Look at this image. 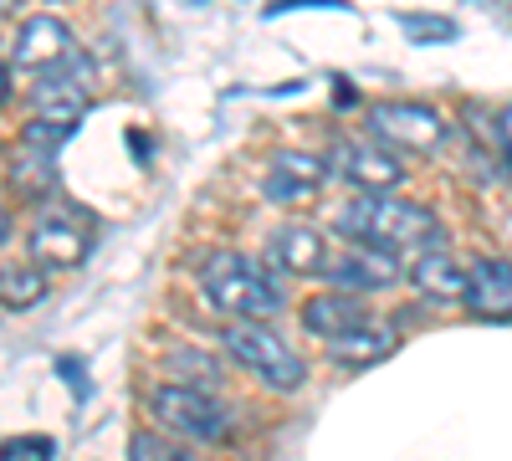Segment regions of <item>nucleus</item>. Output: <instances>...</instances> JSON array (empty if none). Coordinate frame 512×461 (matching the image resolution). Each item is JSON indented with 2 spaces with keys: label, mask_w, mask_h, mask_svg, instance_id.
I'll use <instances>...</instances> for the list:
<instances>
[{
  "label": "nucleus",
  "mask_w": 512,
  "mask_h": 461,
  "mask_svg": "<svg viewBox=\"0 0 512 461\" xmlns=\"http://www.w3.org/2000/svg\"><path fill=\"white\" fill-rule=\"evenodd\" d=\"M82 257H88V231H82V221H72L62 211L36 221V231H31V262L36 267L67 272V267H82Z\"/></svg>",
  "instance_id": "6e6552de"
},
{
  "label": "nucleus",
  "mask_w": 512,
  "mask_h": 461,
  "mask_svg": "<svg viewBox=\"0 0 512 461\" xmlns=\"http://www.w3.org/2000/svg\"><path fill=\"white\" fill-rule=\"evenodd\" d=\"M11 98V77H6V67H0V103Z\"/></svg>",
  "instance_id": "b1692460"
},
{
  "label": "nucleus",
  "mask_w": 512,
  "mask_h": 461,
  "mask_svg": "<svg viewBox=\"0 0 512 461\" xmlns=\"http://www.w3.org/2000/svg\"><path fill=\"white\" fill-rule=\"evenodd\" d=\"M369 318V303L364 298H354L349 287H338V292H318V298L303 308V328L308 333H318V339H333V333H344V328H354V323H364Z\"/></svg>",
  "instance_id": "dca6fc26"
},
{
  "label": "nucleus",
  "mask_w": 512,
  "mask_h": 461,
  "mask_svg": "<svg viewBox=\"0 0 512 461\" xmlns=\"http://www.w3.org/2000/svg\"><path fill=\"white\" fill-rule=\"evenodd\" d=\"M338 231L354 236V241H374V246H390V251H425V246H441V221L425 211V205L410 200H384V195H364L354 205H344L338 216Z\"/></svg>",
  "instance_id": "f257e3e1"
},
{
  "label": "nucleus",
  "mask_w": 512,
  "mask_h": 461,
  "mask_svg": "<svg viewBox=\"0 0 512 461\" xmlns=\"http://www.w3.org/2000/svg\"><path fill=\"white\" fill-rule=\"evenodd\" d=\"M400 26H405L410 41H451L456 36V26L441 21V16H400Z\"/></svg>",
  "instance_id": "aec40b11"
},
{
  "label": "nucleus",
  "mask_w": 512,
  "mask_h": 461,
  "mask_svg": "<svg viewBox=\"0 0 512 461\" xmlns=\"http://www.w3.org/2000/svg\"><path fill=\"white\" fill-rule=\"evenodd\" d=\"M57 441L52 436H11V441H0V456H11V461H31V456H52Z\"/></svg>",
  "instance_id": "412c9836"
},
{
  "label": "nucleus",
  "mask_w": 512,
  "mask_h": 461,
  "mask_svg": "<svg viewBox=\"0 0 512 461\" xmlns=\"http://www.w3.org/2000/svg\"><path fill=\"white\" fill-rule=\"evenodd\" d=\"M328 344V359L333 364H349V369H369V364H379V359H390L395 354V333L384 328V323H354V328H344V333H333V339H323Z\"/></svg>",
  "instance_id": "ddd939ff"
},
{
  "label": "nucleus",
  "mask_w": 512,
  "mask_h": 461,
  "mask_svg": "<svg viewBox=\"0 0 512 461\" xmlns=\"http://www.w3.org/2000/svg\"><path fill=\"white\" fill-rule=\"evenodd\" d=\"M6 11H16V0H0V16H6Z\"/></svg>",
  "instance_id": "393cba45"
},
{
  "label": "nucleus",
  "mask_w": 512,
  "mask_h": 461,
  "mask_svg": "<svg viewBox=\"0 0 512 461\" xmlns=\"http://www.w3.org/2000/svg\"><path fill=\"white\" fill-rule=\"evenodd\" d=\"M272 262L287 267L292 277H323L328 241H323L313 226H282V231L272 236Z\"/></svg>",
  "instance_id": "2eb2a0df"
},
{
  "label": "nucleus",
  "mask_w": 512,
  "mask_h": 461,
  "mask_svg": "<svg viewBox=\"0 0 512 461\" xmlns=\"http://www.w3.org/2000/svg\"><path fill=\"white\" fill-rule=\"evenodd\" d=\"M88 82H93V62L67 52L57 67L36 72V108H88Z\"/></svg>",
  "instance_id": "9b49d317"
},
{
  "label": "nucleus",
  "mask_w": 512,
  "mask_h": 461,
  "mask_svg": "<svg viewBox=\"0 0 512 461\" xmlns=\"http://www.w3.org/2000/svg\"><path fill=\"white\" fill-rule=\"evenodd\" d=\"M205 292L210 303L226 308L231 318H272L282 308V272L262 267V262H246L241 251H216L205 262Z\"/></svg>",
  "instance_id": "f03ea898"
},
{
  "label": "nucleus",
  "mask_w": 512,
  "mask_h": 461,
  "mask_svg": "<svg viewBox=\"0 0 512 461\" xmlns=\"http://www.w3.org/2000/svg\"><path fill=\"white\" fill-rule=\"evenodd\" d=\"M466 308L477 318H492V323H507L512 318V262L502 257H487L466 272Z\"/></svg>",
  "instance_id": "9d476101"
},
{
  "label": "nucleus",
  "mask_w": 512,
  "mask_h": 461,
  "mask_svg": "<svg viewBox=\"0 0 512 461\" xmlns=\"http://www.w3.org/2000/svg\"><path fill=\"white\" fill-rule=\"evenodd\" d=\"M369 134L379 144H395L410 154H431L446 144V118L425 103H374L369 108Z\"/></svg>",
  "instance_id": "39448f33"
},
{
  "label": "nucleus",
  "mask_w": 512,
  "mask_h": 461,
  "mask_svg": "<svg viewBox=\"0 0 512 461\" xmlns=\"http://www.w3.org/2000/svg\"><path fill=\"white\" fill-rule=\"evenodd\" d=\"M400 257L390 246H374V241H359L354 251H338V257L323 262V277L328 287H349V292H374V287H390L400 282Z\"/></svg>",
  "instance_id": "423d86ee"
},
{
  "label": "nucleus",
  "mask_w": 512,
  "mask_h": 461,
  "mask_svg": "<svg viewBox=\"0 0 512 461\" xmlns=\"http://www.w3.org/2000/svg\"><path fill=\"white\" fill-rule=\"evenodd\" d=\"M52 154H57V149H41V144H26V139H21V154L11 159V185H16V190H21L26 200L47 195V190L57 185Z\"/></svg>",
  "instance_id": "f3484780"
},
{
  "label": "nucleus",
  "mask_w": 512,
  "mask_h": 461,
  "mask_svg": "<svg viewBox=\"0 0 512 461\" xmlns=\"http://www.w3.org/2000/svg\"><path fill=\"white\" fill-rule=\"evenodd\" d=\"M149 410L164 431H175L185 441H226V431H231L226 405L216 395H205L200 385H159Z\"/></svg>",
  "instance_id": "20e7f679"
},
{
  "label": "nucleus",
  "mask_w": 512,
  "mask_h": 461,
  "mask_svg": "<svg viewBox=\"0 0 512 461\" xmlns=\"http://www.w3.org/2000/svg\"><path fill=\"white\" fill-rule=\"evenodd\" d=\"M72 52V31H67V21H57V16H31L21 31H16V67H26V72H41V67H57L62 57Z\"/></svg>",
  "instance_id": "f8f14e48"
},
{
  "label": "nucleus",
  "mask_w": 512,
  "mask_h": 461,
  "mask_svg": "<svg viewBox=\"0 0 512 461\" xmlns=\"http://www.w3.org/2000/svg\"><path fill=\"white\" fill-rule=\"evenodd\" d=\"M328 170H338L349 185H359L364 195H390L405 180L400 159L390 149H379V144H338L333 159H328Z\"/></svg>",
  "instance_id": "0eeeda50"
},
{
  "label": "nucleus",
  "mask_w": 512,
  "mask_h": 461,
  "mask_svg": "<svg viewBox=\"0 0 512 461\" xmlns=\"http://www.w3.org/2000/svg\"><path fill=\"white\" fill-rule=\"evenodd\" d=\"M36 303H47V277H41V267H0V308L26 313Z\"/></svg>",
  "instance_id": "a211bd4d"
},
{
  "label": "nucleus",
  "mask_w": 512,
  "mask_h": 461,
  "mask_svg": "<svg viewBox=\"0 0 512 461\" xmlns=\"http://www.w3.org/2000/svg\"><path fill=\"white\" fill-rule=\"evenodd\" d=\"M497 149L507 154V164H512V108L497 118Z\"/></svg>",
  "instance_id": "4be33fe9"
},
{
  "label": "nucleus",
  "mask_w": 512,
  "mask_h": 461,
  "mask_svg": "<svg viewBox=\"0 0 512 461\" xmlns=\"http://www.w3.org/2000/svg\"><path fill=\"white\" fill-rule=\"evenodd\" d=\"M410 282L431 303H461L466 298V267L451 257V251H436V246H425L420 257L410 262Z\"/></svg>",
  "instance_id": "4468645a"
},
{
  "label": "nucleus",
  "mask_w": 512,
  "mask_h": 461,
  "mask_svg": "<svg viewBox=\"0 0 512 461\" xmlns=\"http://www.w3.org/2000/svg\"><path fill=\"white\" fill-rule=\"evenodd\" d=\"M128 456H134V461H185V451H180L175 441L149 436V431H139L134 441H128Z\"/></svg>",
  "instance_id": "6ab92c4d"
},
{
  "label": "nucleus",
  "mask_w": 512,
  "mask_h": 461,
  "mask_svg": "<svg viewBox=\"0 0 512 461\" xmlns=\"http://www.w3.org/2000/svg\"><path fill=\"white\" fill-rule=\"evenodd\" d=\"M6 236H11V211L0 205V246H6Z\"/></svg>",
  "instance_id": "5701e85b"
},
{
  "label": "nucleus",
  "mask_w": 512,
  "mask_h": 461,
  "mask_svg": "<svg viewBox=\"0 0 512 461\" xmlns=\"http://www.w3.org/2000/svg\"><path fill=\"white\" fill-rule=\"evenodd\" d=\"M328 180V159H313L303 149H287L272 159V170H267V195L277 205H308Z\"/></svg>",
  "instance_id": "1a4fd4ad"
},
{
  "label": "nucleus",
  "mask_w": 512,
  "mask_h": 461,
  "mask_svg": "<svg viewBox=\"0 0 512 461\" xmlns=\"http://www.w3.org/2000/svg\"><path fill=\"white\" fill-rule=\"evenodd\" d=\"M221 344L236 364H246V374H256L262 385L272 390H297L308 380V364L297 349H287L282 333H272L262 318H236L226 333H221Z\"/></svg>",
  "instance_id": "7ed1b4c3"
}]
</instances>
